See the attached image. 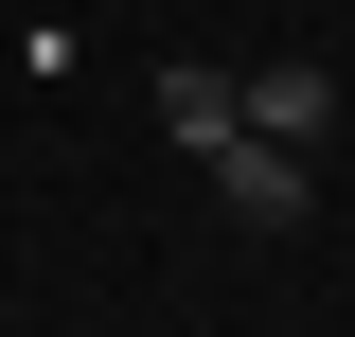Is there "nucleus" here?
Segmentation results:
<instances>
[{"instance_id": "obj_1", "label": "nucleus", "mask_w": 355, "mask_h": 337, "mask_svg": "<svg viewBox=\"0 0 355 337\" xmlns=\"http://www.w3.org/2000/svg\"><path fill=\"white\" fill-rule=\"evenodd\" d=\"M214 196L249 213V231H302V213H320V160H302V142H249V125H231V142H214Z\"/></svg>"}, {"instance_id": "obj_2", "label": "nucleus", "mask_w": 355, "mask_h": 337, "mask_svg": "<svg viewBox=\"0 0 355 337\" xmlns=\"http://www.w3.org/2000/svg\"><path fill=\"white\" fill-rule=\"evenodd\" d=\"M231 107H249V142H302V160H320V125H338V71H320V53H266V71H231Z\"/></svg>"}, {"instance_id": "obj_3", "label": "nucleus", "mask_w": 355, "mask_h": 337, "mask_svg": "<svg viewBox=\"0 0 355 337\" xmlns=\"http://www.w3.org/2000/svg\"><path fill=\"white\" fill-rule=\"evenodd\" d=\"M142 107H160V142H178V160H214V142L249 125V107H231V71H214V53H178V71L142 89Z\"/></svg>"}]
</instances>
